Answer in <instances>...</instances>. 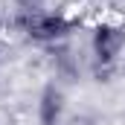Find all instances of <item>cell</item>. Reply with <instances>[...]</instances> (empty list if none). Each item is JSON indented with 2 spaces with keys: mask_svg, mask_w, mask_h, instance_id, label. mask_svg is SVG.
I'll return each instance as SVG.
<instances>
[{
  "mask_svg": "<svg viewBox=\"0 0 125 125\" xmlns=\"http://www.w3.org/2000/svg\"><path fill=\"white\" fill-rule=\"evenodd\" d=\"M15 26L23 32L29 41L35 44H47V47H55L67 41L73 32H76V21L67 18L61 12H44V9H21L18 18H15Z\"/></svg>",
  "mask_w": 125,
  "mask_h": 125,
  "instance_id": "cell-1",
  "label": "cell"
},
{
  "mask_svg": "<svg viewBox=\"0 0 125 125\" xmlns=\"http://www.w3.org/2000/svg\"><path fill=\"white\" fill-rule=\"evenodd\" d=\"M125 50V26L116 21H102L90 32V52L99 67H111Z\"/></svg>",
  "mask_w": 125,
  "mask_h": 125,
  "instance_id": "cell-2",
  "label": "cell"
},
{
  "mask_svg": "<svg viewBox=\"0 0 125 125\" xmlns=\"http://www.w3.org/2000/svg\"><path fill=\"white\" fill-rule=\"evenodd\" d=\"M64 111H67V96L55 82H47L38 93V125H61Z\"/></svg>",
  "mask_w": 125,
  "mask_h": 125,
  "instance_id": "cell-3",
  "label": "cell"
},
{
  "mask_svg": "<svg viewBox=\"0 0 125 125\" xmlns=\"http://www.w3.org/2000/svg\"><path fill=\"white\" fill-rule=\"evenodd\" d=\"M18 6H23V9H35L38 6V0H15Z\"/></svg>",
  "mask_w": 125,
  "mask_h": 125,
  "instance_id": "cell-4",
  "label": "cell"
}]
</instances>
